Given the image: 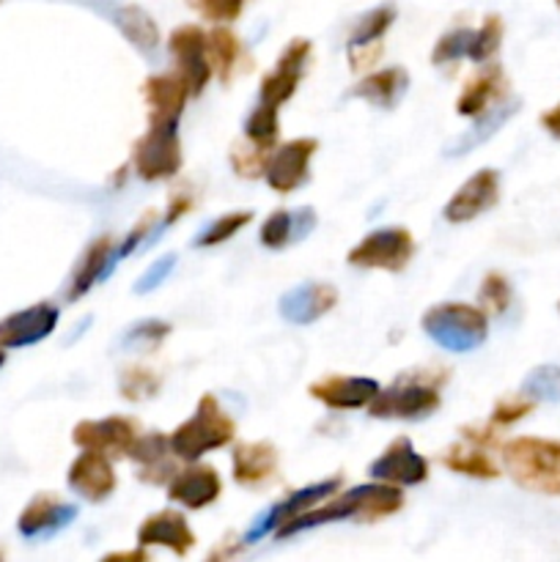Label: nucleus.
I'll return each instance as SVG.
<instances>
[{
	"mask_svg": "<svg viewBox=\"0 0 560 562\" xmlns=\"http://www.w3.org/2000/svg\"><path fill=\"white\" fill-rule=\"evenodd\" d=\"M223 494V477L214 467L192 464L176 472L168 483L170 503L181 505L187 510H203L214 505Z\"/></svg>",
	"mask_w": 560,
	"mask_h": 562,
	"instance_id": "nucleus-18",
	"label": "nucleus"
},
{
	"mask_svg": "<svg viewBox=\"0 0 560 562\" xmlns=\"http://www.w3.org/2000/svg\"><path fill=\"white\" fill-rule=\"evenodd\" d=\"M516 108H519L516 102H503V104H497V108L489 110V113L478 115L475 126H472V130L467 132L459 143H456V148H448V157H453V154H459L461 157V154L472 151V148L481 146L483 140H489V137H492L494 132H497L500 126H503L505 121L516 113Z\"/></svg>",
	"mask_w": 560,
	"mask_h": 562,
	"instance_id": "nucleus-33",
	"label": "nucleus"
},
{
	"mask_svg": "<svg viewBox=\"0 0 560 562\" xmlns=\"http://www.w3.org/2000/svg\"><path fill=\"white\" fill-rule=\"evenodd\" d=\"M179 124H148L146 135L132 148V168L143 181H168L181 170Z\"/></svg>",
	"mask_w": 560,
	"mask_h": 562,
	"instance_id": "nucleus-6",
	"label": "nucleus"
},
{
	"mask_svg": "<svg viewBox=\"0 0 560 562\" xmlns=\"http://www.w3.org/2000/svg\"><path fill=\"white\" fill-rule=\"evenodd\" d=\"M443 382L445 373H439V376L432 371L404 373L388 390H379L377 398L368 404V415L377 417V420H426L443 404V395H439Z\"/></svg>",
	"mask_w": 560,
	"mask_h": 562,
	"instance_id": "nucleus-3",
	"label": "nucleus"
},
{
	"mask_svg": "<svg viewBox=\"0 0 560 562\" xmlns=\"http://www.w3.org/2000/svg\"><path fill=\"white\" fill-rule=\"evenodd\" d=\"M503 44V20L497 14H489L481 22V27H472V42L467 58L475 60V64H486L489 58H494Z\"/></svg>",
	"mask_w": 560,
	"mask_h": 562,
	"instance_id": "nucleus-37",
	"label": "nucleus"
},
{
	"mask_svg": "<svg viewBox=\"0 0 560 562\" xmlns=\"http://www.w3.org/2000/svg\"><path fill=\"white\" fill-rule=\"evenodd\" d=\"M338 305V289L329 283H305L285 291L278 302V313L289 324H316Z\"/></svg>",
	"mask_w": 560,
	"mask_h": 562,
	"instance_id": "nucleus-22",
	"label": "nucleus"
},
{
	"mask_svg": "<svg viewBox=\"0 0 560 562\" xmlns=\"http://www.w3.org/2000/svg\"><path fill=\"white\" fill-rule=\"evenodd\" d=\"M379 382L377 379L368 376H327L318 379L307 387L313 401L324 404L327 409L335 412H351V409H362V406L371 404L379 393Z\"/></svg>",
	"mask_w": 560,
	"mask_h": 562,
	"instance_id": "nucleus-20",
	"label": "nucleus"
},
{
	"mask_svg": "<svg viewBox=\"0 0 560 562\" xmlns=\"http://www.w3.org/2000/svg\"><path fill=\"white\" fill-rule=\"evenodd\" d=\"M508 93V82H505V71L500 66H486L478 71L475 77L467 80L461 88L459 102H456V113L464 119H478V115L489 113L492 108L503 104V97Z\"/></svg>",
	"mask_w": 560,
	"mask_h": 562,
	"instance_id": "nucleus-25",
	"label": "nucleus"
},
{
	"mask_svg": "<svg viewBox=\"0 0 560 562\" xmlns=\"http://www.w3.org/2000/svg\"><path fill=\"white\" fill-rule=\"evenodd\" d=\"M533 409H536V401L527 398L525 393L511 395V398H503L494 404L489 423H492L494 428H511V426H516L519 420H525Z\"/></svg>",
	"mask_w": 560,
	"mask_h": 562,
	"instance_id": "nucleus-41",
	"label": "nucleus"
},
{
	"mask_svg": "<svg viewBox=\"0 0 560 562\" xmlns=\"http://www.w3.org/2000/svg\"><path fill=\"white\" fill-rule=\"evenodd\" d=\"M415 256V239L401 225H388L362 236L349 250L346 261L357 269H377V272H404Z\"/></svg>",
	"mask_w": 560,
	"mask_h": 562,
	"instance_id": "nucleus-7",
	"label": "nucleus"
},
{
	"mask_svg": "<svg viewBox=\"0 0 560 562\" xmlns=\"http://www.w3.org/2000/svg\"><path fill=\"white\" fill-rule=\"evenodd\" d=\"M318 151L316 137H296V140L283 143V146L272 148L264 168V179H267L269 190L278 195H289V192L300 190L311 173V159Z\"/></svg>",
	"mask_w": 560,
	"mask_h": 562,
	"instance_id": "nucleus-10",
	"label": "nucleus"
},
{
	"mask_svg": "<svg viewBox=\"0 0 560 562\" xmlns=\"http://www.w3.org/2000/svg\"><path fill=\"white\" fill-rule=\"evenodd\" d=\"M555 3H558V9H560V0H555Z\"/></svg>",
	"mask_w": 560,
	"mask_h": 562,
	"instance_id": "nucleus-51",
	"label": "nucleus"
},
{
	"mask_svg": "<svg viewBox=\"0 0 560 562\" xmlns=\"http://www.w3.org/2000/svg\"><path fill=\"white\" fill-rule=\"evenodd\" d=\"M113 20L115 25H119V31L124 33L141 53L152 55L154 49H157L159 27L141 5H121V9H115Z\"/></svg>",
	"mask_w": 560,
	"mask_h": 562,
	"instance_id": "nucleus-31",
	"label": "nucleus"
},
{
	"mask_svg": "<svg viewBox=\"0 0 560 562\" xmlns=\"http://www.w3.org/2000/svg\"><path fill=\"white\" fill-rule=\"evenodd\" d=\"M278 110L272 104L258 102V108L247 115L245 121V140H250L253 146L264 148V151H272L278 146V135H280V119Z\"/></svg>",
	"mask_w": 560,
	"mask_h": 562,
	"instance_id": "nucleus-34",
	"label": "nucleus"
},
{
	"mask_svg": "<svg viewBox=\"0 0 560 562\" xmlns=\"http://www.w3.org/2000/svg\"><path fill=\"white\" fill-rule=\"evenodd\" d=\"M486 450L489 448H481V445L467 442L464 439V442L456 445V448L445 450L439 461H443L450 472H456V475L475 477V481H494V477H500V467L494 464V459Z\"/></svg>",
	"mask_w": 560,
	"mask_h": 562,
	"instance_id": "nucleus-30",
	"label": "nucleus"
},
{
	"mask_svg": "<svg viewBox=\"0 0 560 562\" xmlns=\"http://www.w3.org/2000/svg\"><path fill=\"white\" fill-rule=\"evenodd\" d=\"M143 97H146L148 124H179L181 113L187 108V99L192 93L176 71H168V75L148 77L143 82Z\"/></svg>",
	"mask_w": 560,
	"mask_h": 562,
	"instance_id": "nucleus-21",
	"label": "nucleus"
},
{
	"mask_svg": "<svg viewBox=\"0 0 560 562\" xmlns=\"http://www.w3.org/2000/svg\"><path fill=\"white\" fill-rule=\"evenodd\" d=\"M478 300H481L483 311L494 313V316L508 311L511 300H514V291H511V283L505 280V274L489 272L486 278H483L481 289H478Z\"/></svg>",
	"mask_w": 560,
	"mask_h": 562,
	"instance_id": "nucleus-39",
	"label": "nucleus"
},
{
	"mask_svg": "<svg viewBox=\"0 0 560 562\" xmlns=\"http://www.w3.org/2000/svg\"><path fill=\"white\" fill-rule=\"evenodd\" d=\"M113 250H115L113 236H99V239H93L91 245H88L80 267H77L75 274H71L69 294H66L69 296V302L80 300V296L88 294L99 280H104L110 272H113Z\"/></svg>",
	"mask_w": 560,
	"mask_h": 562,
	"instance_id": "nucleus-29",
	"label": "nucleus"
},
{
	"mask_svg": "<svg viewBox=\"0 0 560 562\" xmlns=\"http://www.w3.org/2000/svg\"><path fill=\"white\" fill-rule=\"evenodd\" d=\"M137 547H163L184 558L195 547V532L179 510H159L137 527Z\"/></svg>",
	"mask_w": 560,
	"mask_h": 562,
	"instance_id": "nucleus-24",
	"label": "nucleus"
},
{
	"mask_svg": "<svg viewBox=\"0 0 560 562\" xmlns=\"http://www.w3.org/2000/svg\"><path fill=\"white\" fill-rule=\"evenodd\" d=\"M187 5L214 25H228L242 16L245 0H187Z\"/></svg>",
	"mask_w": 560,
	"mask_h": 562,
	"instance_id": "nucleus-43",
	"label": "nucleus"
},
{
	"mask_svg": "<svg viewBox=\"0 0 560 562\" xmlns=\"http://www.w3.org/2000/svg\"><path fill=\"white\" fill-rule=\"evenodd\" d=\"M538 124L544 126V132H547L549 137H555V140H560V102L555 104V108L544 110L541 119H538Z\"/></svg>",
	"mask_w": 560,
	"mask_h": 562,
	"instance_id": "nucleus-48",
	"label": "nucleus"
},
{
	"mask_svg": "<svg viewBox=\"0 0 560 562\" xmlns=\"http://www.w3.org/2000/svg\"><path fill=\"white\" fill-rule=\"evenodd\" d=\"M66 483L86 503H104L115 492V483H119L115 481L113 459L104 453H97V450H82L71 461Z\"/></svg>",
	"mask_w": 560,
	"mask_h": 562,
	"instance_id": "nucleus-16",
	"label": "nucleus"
},
{
	"mask_svg": "<svg viewBox=\"0 0 560 562\" xmlns=\"http://www.w3.org/2000/svg\"><path fill=\"white\" fill-rule=\"evenodd\" d=\"M108 560H135V562H146L148 554H146V547L135 549V552H113L108 554Z\"/></svg>",
	"mask_w": 560,
	"mask_h": 562,
	"instance_id": "nucleus-49",
	"label": "nucleus"
},
{
	"mask_svg": "<svg viewBox=\"0 0 560 562\" xmlns=\"http://www.w3.org/2000/svg\"><path fill=\"white\" fill-rule=\"evenodd\" d=\"M77 519V505L64 503L55 494H36L16 519V532L27 541L33 538H53L55 532L66 530Z\"/></svg>",
	"mask_w": 560,
	"mask_h": 562,
	"instance_id": "nucleus-19",
	"label": "nucleus"
},
{
	"mask_svg": "<svg viewBox=\"0 0 560 562\" xmlns=\"http://www.w3.org/2000/svg\"><path fill=\"white\" fill-rule=\"evenodd\" d=\"M272 151H264V148L253 146L250 140L236 143L234 151H231V165H234V173L245 176V179H258L267 168V159Z\"/></svg>",
	"mask_w": 560,
	"mask_h": 562,
	"instance_id": "nucleus-42",
	"label": "nucleus"
},
{
	"mask_svg": "<svg viewBox=\"0 0 560 562\" xmlns=\"http://www.w3.org/2000/svg\"><path fill=\"white\" fill-rule=\"evenodd\" d=\"M154 223H157V214H154V212L143 214V217L137 220L135 228H132L130 234H126V239L121 241V245L113 250V267H115V263H119V261H124L126 256H132V252H135V247L141 245L143 239H146L148 231L154 228Z\"/></svg>",
	"mask_w": 560,
	"mask_h": 562,
	"instance_id": "nucleus-45",
	"label": "nucleus"
},
{
	"mask_svg": "<svg viewBox=\"0 0 560 562\" xmlns=\"http://www.w3.org/2000/svg\"><path fill=\"white\" fill-rule=\"evenodd\" d=\"M395 22V5L384 3L371 9L368 14H362L357 20V25L351 27L349 36V66L351 71H366L382 58V42L384 33L393 27Z\"/></svg>",
	"mask_w": 560,
	"mask_h": 562,
	"instance_id": "nucleus-15",
	"label": "nucleus"
},
{
	"mask_svg": "<svg viewBox=\"0 0 560 562\" xmlns=\"http://www.w3.org/2000/svg\"><path fill=\"white\" fill-rule=\"evenodd\" d=\"M253 223V212H228L223 217H217L214 223H209L201 234L195 236L192 245L195 247H214V245H223V241L234 239L242 228Z\"/></svg>",
	"mask_w": 560,
	"mask_h": 562,
	"instance_id": "nucleus-38",
	"label": "nucleus"
},
{
	"mask_svg": "<svg viewBox=\"0 0 560 562\" xmlns=\"http://www.w3.org/2000/svg\"><path fill=\"white\" fill-rule=\"evenodd\" d=\"M170 335V324L159 322V318H146L137 322L135 327L126 333V346H159Z\"/></svg>",
	"mask_w": 560,
	"mask_h": 562,
	"instance_id": "nucleus-44",
	"label": "nucleus"
},
{
	"mask_svg": "<svg viewBox=\"0 0 560 562\" xmlns=\"http://www.w3.org/2000/svg\"><path fill=\"white\" fill-rule=\"evenodd\" d=\"M406 88H410V75L401 66H388L366 75L349 88L351 99H362V102L373 104V108L393 110L395 104L404 99Z\"/></svg>",
	"mask_w": 560,
	"mask_h": 562,
	"instance_id": "nucleus-28",
	"label": "nucleus"
},
{
	"mask_svg": "<svg viewBox=\"0 0 560 562\" xmlns=\"http://www.w3.org/2000/svg\"><path fill=\"white\" fill-rule=\"evenodd\" d=\"M470 42H472V27H456V31H448L443 38H439L437 47L432 49V64L445 66V64H453V60L459 58H467V53H470Z\"/></svg>",
	"mask_w": 560,
	"mask_h": 562,
	"instance_id": "nucleus-40",
	"label": "nucleus"
},
{
	"mask_svg": "<svg viewBox=\"0 0 560 562\" xmlns=\"http://www.w3.org/2000/svg\"><path fill=\"white\" fill-rule=\"evenodd\" d=\"M176 267V256L170 252V256H163L159 261H154L152 267L143 272V278L135 283V294H148V291L159 289V285L165 283V278H170V269Z\"/></svg>",
	"mask_w": 560,
	"mask_h": 562,
	"instance_id": "nucleus-46",
	"label": "nucleus"
},
{
	"mask_svg": "<svg viewBox=\"0 0 560 562\" xmlns=\"http://www.w3.org/2000/svg\"><path fill=\"white\" fill-rule=\"evenodd\" d=\"M170 456H173V450H170V439L165 437V434H146V437L135 439V445H132L126 459L135 461L137 477H141L143 483L165 486V483H170V477L176 475Z\"/></svg>",
	"mask_w": 560,
	"mask_h": 562,
	"instance_id": "nucleus-27",
	"label": "nucleus"
},
{
	"mask_svg": "<svg viewBox=\"0 0 560 562\" xmlns=\"http://www.w3.org/2000/svg\"><path fill=\"white\" fill-rule=\"evenodd\" d=\"M280 470V456L272 442H242L231 456L234 481L245 488H264L275 481Z\"/></svg>",
	"mask_w": 560,
	"mask_h": 562,
	"instance_id": "nucleus-23",
	"label": "nucleus"
},
{
	"mask_svg": "<svg viewBox=\"0 0 560 562\" xmlns=\"http://www.w3.org/2000/svg\"><path fill=\"white\" fill-rule=\"evenodd\" d=\"M401 508H404V494H401V486L373 481V483H366V486L349 488V492H335L333 497L324 499L322 508H311L307 514L296 516V519H291L289 525L280 527L275 536L289 538V536H296V532H305V530H313V527L333 525V521H344V519L379 521L399 514Z\"/></svg>",
	"mask_w": 560,
	"mask_h": 562,
	"instance_id": "nucleus-1",
	"label": "nucleus"
},
{
	"mask_svg": "<svg viewBox=\"0 0 560 562\" xmlns=\"http://www.w3.org/2000/svg\"><path fill=\"white\" fill-rule=\"evenodd\" d=\"M163 387V379L152 371V368L132 366L126 371H121L119 379V393L121 398L132 401V404H141V401H152L154 395Z\"/></svg>",
	"mask_w": 560,
	"mask_h": 562,
	"instance_id": "nucleus-35",
	"label": "nucleus"
},
{
	"mask_svg": "<svg viewBox=\"0 0 560 562\" xmlns=\"http://www.w3.org/2000/svg\"><path fill=\"white\" fill-rule=\"evenodd\" d=\"M141 437V426L132 417L110 415L102 420H82L71 431V442L80 450H97V453L110 456V459H126Z\"/></svg>",
	"mask_w": 560,
	"mask_h": 562,
	"instance_id": "nucleus-9",
	"label": "nucleus"
},
{
	"mask_svg": "<svg viewBox=\"0 0 560 562\" xmlns=\"http://www.w3.org/2000/svg\"><path fill=\"white\" fill-rule=\"evenodd\" d=\"M168 49L176 60V75L187 82L192 97H201L214 77L206 53V31L198 25H179L170 33Z\"/></svg>",
	"mask_w": 560,
	"mask_h": 562,
	"instance_id": "nucleus-8",
	"label": "nucleus"
},
{
	"mask_svg": "<svg viewBox=\"0 0 560 562\" xmlns=\"http://www.w3.org/2000/svg\"><path fill=\"white\" fill-rule=\"evenodd\" d=\"M368 475L393 486H421L428 477V461L417 453L412 439L399 437L382 450L379 459L371 461Z\"/></svg>",
	"mask_w": 560,
	"mask_h": 562,
	"instance_id": "nucleus-13",
	"label": "nucleus"
},
{
	"mask_svg": "<svg viewBox=\"0 0 560 562\" xmlns=\"http://www.w3.org/2000/svg\"><path fill=\"white\" fill-rule=\"evenodd\" d=\"M522 393L536 404H560V366H538L522 379Z\"/></svg>",
	"mask_w": 560,
	"mask_h": 562,
	"instance_id": "nucleus-36",
	"label": "nucleus"
},
{
	"mask_svg": "<svg viewBox=\"0 0 560 562\" xmlns=\"http://www.w3.org/2000/svg\"><path fill=\"white\" fill-rule=\"evenodd\" d=\"M236 423L228 412L220 406L212 393L201 395L195 406V415L187 417L173 434H170V450L181 461H198L212 450L225 448L234 442Z\"/></svg>",
	"mask_w": 560,
	"mask_h": 562,
	"instance_id": "nucleus-4",
	"label": "nucleus"
},
{
	"mask_svg": "<svg viewBox=\"0 0 560 562\" xmlns=\"http://www.w3.org/2000/svg\"><path fill=\"white\" fill-rule=\"evenodd\" d=\"M497 201H500V173L492 168H483L478 170V173H472L470 179L453 192V198L445 203L443 217L453 225L472 223L475 217L486 214Z\"/></svg>",
	"mask_w": 560,
	"mask_h": 562,
	"instance_id": "nucleus-14",
	"label": "nucleus"
},
{
	"mask_svg": "<svg viewBox=\"0 0 560 562\" xmlns=\"http://www.w3.org/2000/svg\"><path fill=\"white\" fill-rule=\"evenodd\" d=\"M340 486H344V477H327V481L311 483V486L300 488V492H291L283 503H278L275 508H269L267 514H264L261 519L250 527V530H247L245 541L256 543V541H261L264 536H269V532H278L280 527L289 525L291 519L307 514V510L316 508L318 503H324V499L333 497L335 492H340Z\"/></svg>",
	"mask_w": 560,
	"mask_h": 562,
	"instance_id": "nucleus-11",
	"label": "nucleus"
},
{
	"mask_svg": "<svg viewBox=\"0 0 560 562\" xmlns=\"http://www.w3.org/2000/svg\"><path fill=\"white\" fill-rule=\"evenodd\" d=\"M58 327V307L49 302L16 311L0 322V346L3 349H25V346L38 344L49 338Z\"/></svg>",
	"mask_w": 560,
	"mask_h": 562,
	"instance_id": "nucleus-17",
	"label": "nucleus"
},
{
	"mask_svg": "<svg viewBox=\"0 0 560 562\" xmlns=\"http://www.w3.org/2000/svg\"><path fill=\"white\" fill-rule=\"evenodd\" d=\"M503 467L519 488L560 497V439L516 437L500 448Z\"/></svg>",
	"mask_w": 560,
	"mask_h": 562,
	"instance_id": "nucleus-2",
	"label": "nucleus"
},
{
	"mask_svg": "<svg viewBox=\"0 0 560 562\" xmlns=\"http://www.w3.org/2000/svg\"><path fill=\"white\" fill-rule=\"evenodd\" d=\"M187 212H192V198L187 195V192H176V195L170 198V203H168V214H165L163 223L157 225V231L168 228V225H173V223H179V220L184 217Z\"/></svg>",
	"mask_w": 560,
	"mask_h": 562,
	"instance_id": "nucleus-47",
	"label": "nucleus"
},
{
	"mask_svg": "<svg viewBox=\"0 0 560 562\" xmlns=\"http://www.w3.org/2000/svg\"><path fill=\"white\" fill-rule=\"evenodd\" d=\"M421 327L443 349L467 355L489 338V313L464 302H443L423 313Z\"/></svg>",
	"mask_w": 560,
	"mask_h": 562,
	"instance_id": "nucleus-5",
	"label": "nucleus"
},
{
	"mask_svg": "<svg viewBox=\"0 0 560 562\" xmlns=\"http://www.w3.org/2000/svg\"><path fill=\"white\" fill-rule=\"evenodd\" d=\"M311 49L313 44L307 38H291L283 53H280L275 69L269 75H264L261 88H258V102L283 108L294 97L296 88H300L302 71H305L307 58H311Z\"/></svg>",
	"mask_w": 560,
	"mask_h": 562,
	"instance_id": "nucleus-12",
	"label": "nucleus"
},
{
	"mask_svg": "<svg viewBox=\"0 0 560 562\" xmlns=\"http://www.w3.org/2000/svg\"><path fill=\"white\" fill-rule=\"evenodd\" d=\"M318 217L311 206L305 209H278V212L269 214L264 220L261 231H258V239L267 250H285L294 241L311 236V231L316 228Z\"/></svg>",
	"mask_w": 560,
	"mask_h": 562,
	"instance_id": "nucleus-26",
	"label": "nucleus"
},
{
	"mask_svg": "<svg viewBox=\"0 0 560 562\" xmlns=\"http://www.w3.org/2000/svg\"><path fill=\"white\" fill-rule=\"evenodd\" d=\"M239 38L231 27L225 25H214L212 31L206 33V53H209V64H212L214 77L220 82H228L231 75L236 69V60H239Z\"/></svg>",
	"mask_w": 560,
	"mask_h": 562,
	"instance_id": "nucleus-32",
	"label": "nucleus"
},
{
	"mask_svg": "<svg viewBox=\"0 0 560 562\" xmlns=\"http://www.w3.org/2000/svg\"><path fill=\"white\" fill-rule=\"evenodd\" d=\"M3 362H5V349L0 346V368H3Z\"/></svg>",
	"mask_w": 560,
	"mask_h": 562,
	"instance_id": "nucleus-50",
	"label": "nucleus"
},
{
	"mask_svg": "<svg viewBox=\"0 0 560 562\" xmlns=\"http://www.w3.org/2000/svg\"><path fill=\"white\" fill-rule=\"evenodd\" d=\"M558 313H560V302H558Z\"/></svg>",
	"mask_w": 560,
	"mask_h": 562,
	"instance_id": "nucleus-52",
	"label": "nucleus"
}]
</instances>
